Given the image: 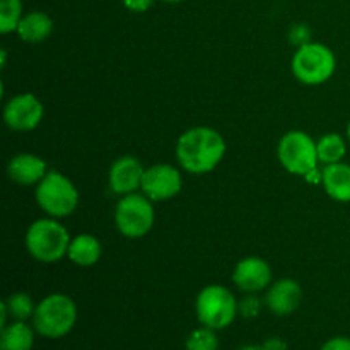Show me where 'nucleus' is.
<instances>
[{"label": "nucleus", "mask_w": 350, "mask_h": 350, "mask_svg": "<svg viewBox=\"0 0 350 350\" xmlns=\"http://www.w3.org/2000/svg\"><path fill=\"white\" fill-rule=\"evenodd\" d=\"M226 140L211 126H193L180 135L176 159L187 173L207 174L221 164L226 156Z\"/></svg>", "instance_id": "obj_1"}, {"label": "nucleus", "mask_w": 350, "mask_h": 350, "mask_svg": "<svg viewBox=\"0 0 350 350\" xmlns=\"http://www.w3.org/2000/svg\"><path fill=\"white\" fill-rule=\"evenodd\" d=\"M26 250L36 262L55 263L67 256L70 234L58 219H38L26 231Z\"/></svg>", "instance_id": "obj_2"}, {"label": "nucleus", "mask_w": 350, "mask_h": 350, "mask_svg": "<svg viewBox=\"0 0 350 350\" xmlns=\"http://www.w3.org/2000/svg\"><path fill=\"white\" fill-rule=\"evenodd\" d=\"M77 321V306L67 294L55 293L36 304L33 328L44 338H62L72 332Z\"/></svg>", "instance_id": "obj_3"}, {"label": "nucleus", "mask_w": 350, "mask_h": 350, "mask_svg": "<svg viewBox=\"0 0 350 350\" xmlns=\"http://www.w3.org/2000/svg\"><path fill=\"white\" fill-rule=\"evenodd\" d=\"M36 204L48 217L65 219L75 212L79 205V191L75 185L60 171H48L46 176L34 190Z\"/></svg>", "instance_id": "obj_4"}, {"label": "nucleus", "mask_w": 350, "mask_h": 350, "mask_svg": "<svg viewBox=\"0 0 350 350\" xmlns=\"http://www.w3.org/2000/svg\"><path fill=\"white\" fill-rule=\"evenodd\" d=\"M195 311L200 325L217 332L228 328L236 320L239 303L228 287L211 284L198 293Z\"/></svg>", "instance_id": "obj_5"}, {"label": "nucleus", "mask_w": 350, "mask_h": 350, "mask_svg": "<svg viewBox=\"0 0 350 350\" xmlns=\"http://www.w3.org/2000/svg\"><path fill=\"white\" fill-rule=\"evenodd\" d=\"M294 77L306 85H320L330 81L337 68L334 51L323 43H304L294 53L291 62Z\"/></svg>", "instance_id": "obj_6"}, {"label": "nucleus", "mask_w": 350, "mask_h": 350, "mask_svg": "<svg viewBox=\"0 0 350 350\" xmlns=\"http://www.w3.org/2000/svg\"><path fill=\"white\" fill-rule=\"evenodd\" d=\"M156 212L150 198L144 193H130L120 198L115 208V224L125 238H142L154 228Z\"/></svg>", "instance_id": "obj_7"}, {"label": "nucleus", "mask_w": 350, "mask_h": 350, "mask_svg": "<svg viewBox=\"0 0 350 350\" xmlns=\"http://www.w3.org/2000/svg\"><path fill=\"white\" fill-rule=\"evenodd\" d=\"M277 157L286 171L297 176H304L311 170L318 167L317 142L310 133L303 130H291L284 133L277 146Z\"/></svg>", "instance_id": "obj_8"}, {"label": "nucleus", "mask_w": 350, "mask_h": 350, "mask_svg": "<svg viewBox=\"0 0 350 350\" xmlns=\"http://www.w3.org/2000/svg\"><path fill=\"white\" fill-rule=\"evenodd\" d=\"M43 115V103L33 92L14 96L3 106V122L14 132H31L38 129Z\"/></svg>", "instance_id": "obj_9"}, {"label": "nucleus", "mask_w": 350, "mask_h": 350, "mask_svg": "<svg viewBox=\"0 0 350 350\" xmlns=\"http://www.w3.org/2000/svg\"><path fill=\"white\" fill-rule=\"evenodd\" d=\"M183 187V178L178 167L171 164H154L144 171L142 193L152 202H164L176 197Z\"/></svg>", "instance_id": "obj_10"}, {"label": "nucleus", "mask_w": 350, "mask_h": 350, "mask_svg": "<svg viewBox=\"0 0 350 350\" xmlns=\"http://www.w3.org/2000/svg\"><path fill=\"white\" fill-rule=\"evenodd\" d=\"M232 282L243 293H260L269 289L272 284V269L260 256H246L236 263L232 270Z\"/></svg>", "instance_id": "obj_11"}, {"label": "nucleus", "mask_w": 350, "mask_h": 350, "mask_svg": "<svg viewBox=\"0 0 350 350\" xmlns=\"http://www.w3.org/2000/svg\"><path fill=\"white\" fill-rule=\"evenodd\" d=\"M146 167L140 164V161L133 156H122L111 164L108 173L109 188L116 195L135 193L142 187V178Z\"/></svg>", "instance_id": "obj_12"}, {"label": "nucleus", "mask_w": 350, "mask_h": 350, "mask_svg": "<svg viewBox=\"0 0 350 350\" xmlns=\"http://www.w3.org/2000/svg\"><path fill=\"white\" fill-rule=\"evenodd\" d=\"M301 301H303V289L294 279H280L270 284L265 296L267 308L277 317L293 314L301 306Z\"/></svg>", "instance_id": "obj_13"}, {"label": "nucleus", "mask_w": 350, "mask_h": 350, "mask_svg": "<svg viewBox=\"0 0 350 350\" xmlns=\"http://www.w3.org/2000/svg\"><path fill=\"white\" fill-rule=\"evenodd\" d=\"M46 163L36 154H17L7 164V174H9L10 180L17 185H23V187L38 185L46 176Z\"/></svg>", "instance_id": "obj_14"}, {"label": "nucleus", "mask_w": 350, "mask_h": 350, "mask_svg": "<svg viewBox=\"0 0 350 350\" xmlns=\"http://www.w3.org/2000/svg\"><path fill=\"white\" fill-rule=\"evenodd\" d=\"M323 180L321 185L325 188V193L335 202L349 204L350 202V164L335 163L325 166Z\"/></svg>", "instance_id": "obj_15"}, {"label": "nucleus", "mask_w": 350, "mask_h": 350, "mask_svg": "<svg viewBox=\"0 0 350 350\" xmlns=\"http://www.w3.org/2000/svg\"><path fill=\"white\" fill-rule=\"evenodd\" d=\"M16 33L26 43H41L53 33V21L48 14L41 12V10H33V12L23 16Z\"/></svg>", "instance_id": "obj_16"}, {"label": "nucleus", "mask_w": 350, "mask_h": 350, "mask_svg": "<svg viewBox=\"0 0 350 350\" xmlns=\"http://www.w3.org/2000/svg\"><path fill=\"white\" fill-rule=\"evenodd\" d=\"M103 255L101 243L92 234H79L72 238L68 246L67 258L77 267H92L99 262Z\"/></svg>", "instance_id": "obj_17"}, {"label": "nucleus", "mask_w": 350, "mask_h": 350, "mask_svg": "<svg viewBox=\"0 0 350 350\" xmlns=\"http://www.w3.org/2000/svg\"><path fill=\"white\" fill-rule=\"evenodd\" d=\"M34 332L26 321L5 325L0 335V350H31L34 345Z\"/></svg>", "instance_id": "obj_18"}, {"label": "nucleus", "mask_w": 350, "mask_h": 350, "mask_svg": "<svg viewBox=\"0 0 350 350\" xmlns=\"http://www.w3.org/2000/svg\"><path fill=\"white\" fill-rule=\"evenodd\" d=\"M318 149V159L320 163H323L325 166L335 163H342V159L347 154V146H345L344 137L338 135V133H325L320 140L317 142Z\"/></svg>", "instance_id": "obj_19"}, {"label": "nucleus", "mask_w": 350, "mask_h": 350, "mask_svg": "<svg viewBox=\"0 0 350 350\" xmlns=\"http://www.w3.org/2000/svg\"><path fill=\"white\" fill-rule=\"evenodd\" d=\"M23 16V0H0V33L16 31Z\"/></svg>", "instance_id": "obj_20"}, {"label": "nucleus", "mask_w": 350, "mask_h": 350, "mask_svg": "<svg viewBox=\"0 0 350 350\" xmlns=\"http://www.w3.org/2000/svg\"><path fill=\"white\" fill-rule=\"evenodd\" d=\"M3 304H5L10 317L17 321H26L27 318H33L34 310H36L33 299H31L29 294L26 293L10 294V296L3 301Z\"/></svg>", "instance_id": "obj_21"}, {"label": "nucleus", "mask_w": 350, "mask_h": 350, "mask_svg": "<svg viewBox=\"0 0 350 350\" xmlns=\"http://www.w3.org/2000/svg\"><path fill=\"white\" fill-rule=\"evenodd\" d=\"M185 350H219V337L215 330L204 327L191 332L185 344Z\"/></svg>", "instance_id": "obj_22"}, {"label": "nucleus", "mask_w": 350, "mask_h": 350, "mask_svg": "<svg viewBox=\"0 0 350 350\" xmlns=\"http://www.w3.org/2000/svg\"><path fill=\"white\" fill-rule=\"evenodd\" d=\"M260 311V301L255 296H250L239 303V313L246 318H255Z\"/></svg>", "instance_id": "obj_23"}, {"label": "nucleus", "mask_w": 350, "mask_h": 350, "mask_svg": "<svg viewBox=\"0 0 350 350\" xmlns=\"http://www.w3.org/2000/svg\"><path fill=\"white\" fill-rule=\"evenodd\" d=\"M320 350H350L349 337H334L321 345Z\"/></svg>", "instance_id": "obj_24"}, {"label": "nucleus", "mask_w": 350, "mask_h": 350, "mask_svg": "<svg viewBox=\"0 0 350 350\" xmlns=\"http://www.w3.org/2000/svg\"><path fill=\"white\" fill-rule=\"evenodd\" d=\"M154 0H123V5L130 10V12H146L152 7Z\"/></svg>", "instance_id": "obj_25"}, {"label": "nucleus", "mask_w": 350, "mask_h": 350, "mask_svg": "<svg viewBox=\"0 0 350 350\" xmlns=\"http://www.w3.org/2000/svg\"><path fill=\"white\" fill-rule=\"evenodd\" d=\"M263 350H287V344L282 340V338H269L267 342H263L262 345Z\"/></svg>", "instance_id": "obj_26"}, {"label": "nucleus", "mask_w": 350, "mask_h": 350, "mask_svg": "<svg viewBox=\"0 0 350 350\" xmlns=\"http://www.w3.org/2000/svg\"><path fill=\"white\" fill-rule=\"evenodd\" d=\"M304 180H306L308 183H321V180H323V173H321L318 167H314V170H311L310 173L304 174Z\"/></svg>", "instance_id": "obj_27"}, {"label": "nucleus", "mask_w": 350, "mask_h": 350, "mask_svg": "<svg viewBox=\"0 0 350 350\" xmlns=\"http://www.w3.org/2000/svg\"><path fill=\"white\" fill-rule=\"evenodd\" d=\"M239 350H263V349L262 345H260V347L258 345H246V347H241Z\"/></svg>", "instance_id": "obj_28"}, {"label": "nucleus", "mask_w": 350, "mask_h": 350, "mask_svg": "<svg viewBox=\"0 0 350 350\" xmlns=\"http://www.w3.org/2000/svg\"><path fill=\"white\" fill-rule=\"evenodd\" d=\"M163 2H167V3H178V2H183V0H163Z\"/></svg>", "instance_id": "obj_29"}, {"label": "nucleus", "mask_w": 350, "mask_h": 350, "mask_svg": "<svg viewBox=\"0 0 350 350\" xmlns=\"http://www.w3.org/2000/svg\"><path fill=\"white\" fill-rule=\"evenodd\" d=\"M347 137H349V140H350V122H349V125H347Z\"/></svg>", "instance_id": "obj_30"}]
</instances>
